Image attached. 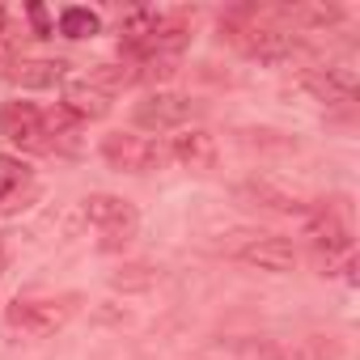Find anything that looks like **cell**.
Segmentation results:
<instances>
[{"label": "cell", "instance_id": "cell-7", "mask_svg": "<svg viewBox=\"0 0 360 360\" xmlns=\"http://www.w3.org/2000/svg\"><path fill=\"white\" fill-rule=\"evenodd\" d=\"M301 233L309 238V246L318 255H326V263L339 259V255H352V233H347V225L335 208H305L301 212Z\"/></svg>", "mask_w": 360, "mask_h": 360}, {"label": "cell", "instance_id": "cell-15", "mask_svg": "<svg viewBox=\"0 0 360 360\" xmlns=\"http://www.w3.org/2000/svg\"><path fill=\"white\" fill-rule=\"evenodd\" d=\"M98 30H102V18L94 9H81V5L60 9V34L64 39H94Z\"/></svg>", "mask_w": 360, "mask_h": 360}, {"label": "cell", "instance_id": "cell-16", "mask_svg": "<svg viewBox=\"0 0 360 360\" xmlns=\"http://www.w3.org/2000/svg\"><path fill=\"white\" fill-rule=\"evenodd\" d=\"M26 183H30L26 161H22V157H9V153H0V204H5L18 187H26Z\"/></svg>", "mask_w": 360, "mask_h": 360}, {"label": "cell", "instance_id": "cell-13", "mask_svg": "<svg viewBox=\"0 0 360 360\" xmlns=\"http://www.w3.org/2000/svg\"><path fill=\"white\" fill-rule=\"evenodd\" d=\"M9 77L22 89H56L68 81V64L64 60H22V64H13Z\"/></svg>", "mask_w": 360, "mask_h": 360}, {"label": "cell", "instance_id": "cell-12", "mask_svg": "<svg viewBox=\"0 0 360 360\" xmlns=\"http://www.w3.org/2000/svg\"><path fill=\"white\" fill-rule=\"evenodd\" d=\"M72 119H102V115H110V98L98 89V85H89V81H68L64 85V102H60Z\"/></svg>", "mask_w": 360, "mask_h": 360}, {"label": "cell", "instance_id": "cell-18", "mask_svg": "<svg viewBox=\"0 0 360 360\" xmlns=\"http://www.w3.org/2000/svg\"><path fill=\"white\" fill-rule=\"evenodd\" d=\"M5 267H9V259H5V246H0V280H5Z\"/></svg>", "mask_w": 360, "mask_h": 360}, {"label": "cell", "instance_id": "cell-3", "mask_svg": "<svg viewBox=\"0 0 360 360\" xmlns=\"http://www.w3.org/2000/svg\"><path fill=\"white\" fill-rule=\"evenodd\" d=\"M195 110H200V102H195L191 94L157 89V94H148V98H140V102L131 106V119H136V127H144V131H178V127H187V123L195 119Z\"/></svg>", "mask_w": 360, "mask_h": 360}, {"label": "cell", "instance_id": "cell-10", "mask_svg": "<svg viewBox=\"0 0 360 360\" xmlns=\"http://www.w3.org/2000/svg\"><path fill=\"white\" fill-rule=\"evenodd\" d=\"M301 85H305L318 102H326V106H347V102L356 98V68H352V64H326V68L305 72Z\"/></svg>", "mask_w": 360, "mask_h": 360}, {"label": "cell", "instance_id": "cell-4", "mask_svg": "<svg viewBox=\"0 0 360 360\" xmlns=\"http://www.w3.org/2000/svg\"><path fill=\"white\" fill-rule=\"evenodd\" d=\"M102 157L123 169V174H153L161 169L169 157H165V144L148 140V136H131V131H110L102 136Z\"/></svg>", "mask_w": 360, "mask_h": 360}, {"label": "cell", "instance_id": "cell-2", "mask_svg": "<svg viewBox=\"0 0 360 360\" xmlns=\"http://www.w3.org/2000/svg\"><path fill=\"white\" fill-rule=\"evenodd\" d=\"M85 221L102 233V250L127 246L136 238V229H140V212L119 195H89L85 200Z\"/></svg>", "mask_w": 360, "mask_h": 360}, {"label": "cell", "instance_id": "cell-17", "mask_svg": "<svg viewBox=\"0 0 360 360\" xmlns=\"http://www.w3.org/2000/svg\"><path fill=\"white\" fill-rule=\"evenodd\" d=\"M30 22H34V26H39V34H43V39H47V34H51V26H47V13H43V9H39V5H30Z\"/></svg>", "mask_w": 360, "mask_h": 360}, {"label": "cell", "instance_id": "cell-11", "mask_svg": "<svg viewBox=\"0 0 360 360\" xmlns=\"http://www.w3.org/2000/svg\"><path fill=\"white\" fill-rule=\"evenodd\" d=\"M178 13H169V9H157V5H144V9H127L123 18H119V51H127V47H140V43H148L153 34H161L169 22H174Z\"/></svg>", "mask_w": 360, "mask_h": 360}, {"label": "cell", "instance_id": "cell-14", "mask_svg": "<svg viewBox=\"0 0 360 360\" xmlns=\"http://www.w3.org/2000/svg\"><path fill=\"white\" fill-rule=\"evenodd\" d=\"M242 195H246V200H255V204H263V208H271V212H305L301 195H292V191H284V187L267 183V178H255V183H246V187H242Z\"/></svg>", "mask_w": 360, "mask_h": 360}, {"label": "cell", "instance_id": "cell-8", "mask_svg": "<svg viewBox=\"0 0 360 360\" xmlns=\"http://www.w3.org/2000/svg\"><path fill=\"white\" fill-rule=\"evenodd\" d=\"M242 51L259 64H288L292 56H301V39L288 34V30H276V26H250L246 34H238Z\"/></svg>", "mask_w": 360, "mask_h": 360}, {"label": "cell", "instance_id": "cell-9", "mask_svg": "<svg viewBox=\"0 0 360 360\" xmlns=\"http://www.w3.org/2000/svg\"><path fill=\"white\" fill-rule=\"evenodd\" d=\"M165 157L183 169H212L217 165V136L208 127H183L178 136H169Z\"/></svg>", "mask_w": 360, "mask_h": 360}, {"label": "cell", "instance_id": "cell-1", "mask_svg": "<svg viewBox=\"0 0 360 360\" xmlns=\"http://www.w3.org/2000/svg\"><path fill=\"white\" fill-rule=\"evenodd\" d=\"M77 314V297H43V301H13L5 309V326L22 339H51Z\"/></svg>", "mask_w": 360, "mask_h": 360}, {"label": "cell", "instance_id": "cell-6", "mask_svg": "<svg viewBox=\"0 0 360 360\" xmlns=\"http://www.w3.org/2000/svg\"><path fill=\"white\" fill-rule=\"evenodd\" d=\"M238 238H242V242L229 246L233 259H242V263H250V267H259V271H276V276L292 271L297 250H292L288 238H276V233H238Z\"/></svg>", "mask_w": 360, "mask_h": 360}, {"label": "cell", "instance_id": "cell-5", "mask_svg": "<svg viewBox=\"0 0 360 360\" xmlns=\"http://www.w3.org/2000/svg\"><path fill=\"white\" fill-rule=\"evenodd\" d=\"M0 136L9 144H18L22 153H47L51 140H47V123H43V110L34 102H5L0 106Z\"/></svg>", "mask_w": 360, "mask_h": 360}]
</instances>
